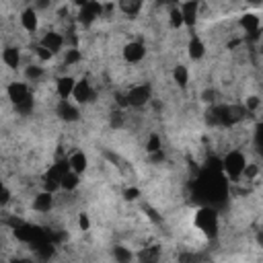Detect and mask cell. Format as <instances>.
I'll return each instance as SVG.
<instances>
[{
  "instance_id": "32",
  "label": "cell",
  "mask_w": 263,
  "mask_h": 263,
  "mask_svg": "<svg viewBox=\"0 0 263 263\" xmlns=\"http://www.w3.org/2000/svg\"><path fill=\"white\" fill-rule=\"evenodd\" d=\"M11 263H31V261L29 259H13Z\"/></svg>"
},
{
  "instance_id": "7",
  "label": "cell",
  "mask_w": 263,
  "mask_h": 263,
  "mask_svg": "<svg viewBox=\"0 0 263 263\" xmlns=\"http://www.w3.org/2000/svg\"><path fill=\"white\" fill-rule=\"evenodd\" d=\"M144 56H146V50H144V46H142L140 41H132V43H127V46L123 48V58L129 64L140 62Z\"/></svg>"
},
{
  "instance_id": "4",
  "label": "cell",
  "mask_w": 263,
  "mask_h": 263,
  "mask_svg": "<svg viewBox=\"0 0 263 263\" xmlns=\"http://www.w3.org/2000/svg\"><path fill=\"white\" fill-rule=\"evenodd\" d=\"M150 95H152V91H150L148 84H138V86H132L127 91L125 99H127V105H132V107H142L150 101Z\"/></svg>"
},
{
  "instance_id": "31",
  "label": "cell",
  "mask_w": 263,
  "mask_h": 263,
  "mask_svg": "<svg viewBox=\"0 0 263 263\" xmlns=\"http://www.w3.org/2000/svg\"><path fill=\"white\" fill-rule=\"evenodd\" d=\"M140 195V191L136 187H132V189H125V200H136V197Z\"/></svg>"
},
{
  "instance_id": "1",
  "label": "cell",
  "mask_w": 263,
  "mask_h": 263,
  "mask_svg": "<svg viewBox=\"0 0 263 263\" xmlns=\"http://www.w3.org/2000/svg\"><path fill=\"white\" fill-rule=\"evenodd\" d=\"M9 99L15 103L17 107V111L19 113H31V109H33V97H31V91H29V86L25 82H11L9 84Z\"/></svg>"
},
{
  "instance_id": "18",
  "label": "cell",
  "mask_w": 263,
  "mask_h": 263,
  "mask_svg": "<svg viewBox=\"0 0 263 263\" xmlns=\"http://www.w3.org/2000/svg\"><path fill=\"white\" fill-rule=\"evenodd\" d=\"M78 183H80V179H78V175L76 173H72V171H68L62 177V181H60V187L62 189H66V191H72V189H76L78 187Z\"/></svg>"
},
{
  "instance_id": "5",
  "label": "cell",
  "mask_w": 263,
  "mask_h": 263,
  "mask_svg": "<svg viewBox=\"0 0 263 263\" xmlns=\"http://www.w3.org/2000/svg\"><path fill=\"white\" fill-rule=\"evenodd\" d=\"M101 13H103V7L99 3H82L80 13H78V21L82 25H91Z\"/></svg>"
},
{
  "instance_id": "10",
  "label": "cell",
  "mask_w": 263,
  "mask_h": 263,
  "mask_svg": "<svg viewBox=\"0 0 263 263\" xmlns=\"http://www.w3.org/2000/svg\"><path fill=\"white\" fill-rule=\"evenodd\" d=\"M179 13L183 17V25L193 27L197 21V3H183L179 5Z\"/></svg>"
},
{
  "instance_id": "9",
  "label": "cell",
  "mask_w": 263,
  "mask_h": 263,
  "mask_svg": "<svg viewBox=\"0 0 263 263\" xmlns=\"http://www.w3.org/2000/svg\"><path fill=\"white\" fill-rule=\"evenodd\" d=\"M74 84H76V80H74L72 76H62V78H58V82H56V93H58V97H60L62 101H68V97H70L72 91H74Z\"/></svg>"
},
{
  "instance_id": "12",
  "label": "cell",
  "mask_w": 263,
  "mask_h": 263,
  "mask_svg": "<svg viewBox=\"0 0 263 263\" xmlns=\"http://www.w3.org/2000/svg\"><path fill=\"white\" fill-rule=\"evenodd\" d=\"M86 165H89V161H86V155H84V152H80V150L68 157V167H70V171L76 173V175L84 173V171H86Z\"/></svg>"
},
{
  "instance_id": "23",
  "label": "cell",
  "mask_w": 263,
  "mask_h": 263,
  "mask_svg": "<svg viewBox=\"0 0 263 263\" xmlns=\"http://www.w3.org/2000/svg\"><path fill=\"white\" fill-rule=\"evenodd\" d=\"M80 60H82V54H80L76 48H70L68 52H66L64 64H66V66H72V64H76V62H80Z\"/></svg>"
},
{
  "instance_id": "3",
  "label": "cell",
  "mask_w": 263,
  "mask_h": 263,
  "mask_svg": "<svg viewBox=\"0 0 263 263\" xmlns=\"http://www.w3.org/2000/svg\"><path fill=\"white\" fill-rule=\"evenodd\" d=\"M195 226L200 228L206 236H214L218 232V216L212 208H202L195 214Z\"/></svg>"
},
{
  "instance_id": "24",
  "label": "cell",
  "mask_w": 263,
  "mask_h": 263,
  "mask_svg": "<svg viewBox=\"0 0 263 263\" xmlns=\"http://www.w3.org/2000/svg\"><path fill=\"white\" fill-rule=\"evenodd\" d=\"M183 25V17H181V13H179V7H175L173 11H171V27L173 29H179Z\"/></svg>"
},
{
  "instance_id": "15",
  "label": "cell",
  "mask_w": 263,
  "mask_h": 263,
  "mask_svg": "<svg viewBox=\"0 0 263 263\" xmlns=\"http://www.w3.org/2000/svg\"><path fill=\"white\" fill-rule=\"evenodd\" d=\"M161 259V249L157 245H150V247H144L140 249L138 253V261L140 263H159Z\"/></svg>"
},
{
  "instance_id": "22",
  "label": "cell",
  "mask_w": 263,
  "mask_h": 263,
  "mask_svg": "<svg viewBox=\"0 0 263 263\" xmlns=\"http://www.w3.org/2000/svg\"><path fill=\"white\" fill-rule=\"evenodd\" d=\"M173 76H175V82H179L181 86L187 84V80H189V72H187L185 66H177V68L173 70Z\"/></svg>"
},
{
  "instance_id": "2",
  "label": "cell",
  "mask_w": 263,
  "mask_h": 263,
  "mask_svg": "<svg viewBox=\"0 0 263 263\" xmlns=\"http://www.w3.org/2000/svg\"><path fill=\"white\" fill-rule=\"evenodd\" d=\"M245 167H247L245 155H243V152H238V150L228 152V155L224 157V161H222V169H224V173L228 175L230 179H238L240 175H243Z\"/></svg>"
},
{
  "instance_id": "19",
  "label": "cell",
  "mask_w": 263,
  "mask_h": 263,
  "mask_svg": "<svg viewBox=\"0 0 263 263\" xmlns=\"http://www.w3.org/2000/svg\"><path fill=\"white\" fill-rule=\"evenodd\" d=\"M3 60H5V64L9 66V68H17L19 62H21V54H19L17 48H7L5 54H3Z\"/></svg>"
},
{
  "instance_id": "14",
  "label": "cell",
  "mask_w": 263,
  "mask_h": 263,
  "mask_svg": "<svg viewBox=\"0 0 263 263\" xmlns=\"http://www.w3.org/2000/svg\"><path fill=\"white\" fill-rule=\"evenodd\" d=\"M240 27H243L247 33H251L253 37L259 35V27H261V21L257 15H245L240 17Z\"/></svg>"
},
{
  "instance_id": "30",
  "label": "cell",
  "mask_w": 263,
  "mask_h": 263,
  "mask_svg": "<svg viewBox=\"0 0 263 263\" xmlns=\"http://www.w3.org/2000/svg\"><path fill=\"white\" fill-rule=\"evenodd\" d=\"M216 97H218V93H216L214 89H210V91H206V93L202 95V99H204L206 103H216Z\"/></svg>"
},
{
  "instance_id": "16",
  "label": "cell",
  "mask_w": 263,
  "mask_h": 263,
  "mask_svg": "<svg viewBox=\"0 0 263 263\" xmlns=\"http://www.w3.org/2000/svg\"><path fill=\"white\" fill-rule=\"evenodd\" d=\"M21 23H23V29L29 31V33H35L37 29V13L33 9H27L23 13V17H21Z\"/></svg>"
},
{
  "instance_id": "13",
  "label": "cell",
  "mask_w": 263,
  "mask_h": 263,
  "mask_svg": "<svg viewBox=\"0 0 263 263\" xmlns=\"http://www.w3.org/2000/svg\"><path fill=\"white\" fill-rule=\"evenodd\" d=\"M58 115L64 121H74V119H78V109L74 105H70L68 101H60L58 103Z\"/></svg>"
},
{
  "instance_id": "29",
  "label": "cell",
  "mask_w": 263,
  "mask_h": 263,
  "mask_svg": "<svg viewBox=\"0 0 263 263\" xmlns=\"http://www.w3.org/2000/svg\"><path fill=\"white\" fill-rule=\"evenodd\" d=\"M78 226H80L82 230H89V226H91L89 216H86V214H80V216H78Z\"/></svg>"
},
{
  "instance_id": "21",
  "label": "cell",
  "mask_w": 263,
  "mask_h": 263,
  "mask_svg": "<svg viewBox=\"0 0 263 263\" xmlns=\"http://www.w3.org/2000/svg\"><path fill=\"white\" fill-rule=\"evenodd\" d=\"M119 9L125 13V15H136L140 9H142V3H138V0H134V3H127V0H123V3H119Z\"/></svg>"
},
{
  "instance_id": "6",
  "label": "cell",
  "mask_w": 263,
  "mask_h": 263,
  "mask_svg": "<svg viewBox=\"0 0 263 263\" xmlns=\"http://www.w3.org/2000/svg\"><path fill=\"white\" fill-rule=\"evenodd\" d=\"M41 48H46L48 52H52L54 56L64 48V37L60 35V33H56V31H50V33H46L43 35V39H41V43H39Z\"/></svg>"
},
{
  "instance_id": "26",
  "label": "cell",
  "mask_w": 263,
  "mask_h": 263,
  "mask_svg": "<svg viewBox=\"0 0 263 263\" xmlns=\"http://www.w3.org/2000/svg\"><path fill=\"white\" fill-rule=\"evenodd\" d=\"M41 74H43V70L39 68V66H29V68L25 70V76L29 80H37V78H41Z\"/></svg>"
},
{
  "instance_id": "25",
  "label": "cell",
  "mask_w": 263,
  "mask_h": 263,
  "mask_svg": "<svg viewBox=\"0 0 263 263\" xmlns=\"http://www.w3.org/2000/svg\"><path fill=\"white\" fill-rule=\"evenodd\" d=\"M146 150H148V152H155V155H157V152H161V138L152 134V136L148 138V142H146Z\"/></svg>"
},
{
  "instance_id": "27",
  "label": "cell",
  "mask_w": 263,
  "mask_h": 263,
  "mask_svg": "<svg viewBox=\"0 0 263 263\" xmlns=\"http://www.w3.org/2000/svg\"><path fill=\"white\" fill-rule=\"evenodd\" d=\"M35 54H37V58H39L41 62H50V60L54 58V54H52V52H48L46 48H41V46H37V48H35Z\"/></svg>"
},
{
  "instance_id": "28",
  "label": "cell",
  "mask_w": 263,
  "mask_h": 263,
  "mask_svg": "<svg viewBox=\"0 0 263 263\" xmlns=\"http://www.w3.org/2000/svg\"><path fill=\"white\" fill-rule=\"evenodd\" d=\"M9 200H11V193H9V189L3 185V181H0V206L9 204Z\"/></svg>"
},
{
  "instance_id": "11",
  "label": "cell",
  "mask_w": 263,
  "mask_h": 263,
  "mask_svg": "<svg viewBox=\"0 0 263 263\" xmlns=\"http://www.w3.org/2000/svg\"><path fill=\"white\" fill-rule=\"evenodd\" d=\"M54 206V195L50 191H41L35 195V200H33V210L35 212H50Z\"/></svg>"
},
{
  "instance_id": "20",
  "label": "cell",
  "mask_w": 263,
  "mask_h": 263,
  "mask_svg": "<svg viewBox=\"0 0 263 263\" xmlns=\"http://www.w3.org/2000/svg\"><path fill=\"white\" fill-rule=\"evenodd\" d=\"M113 257H115V263H132V259H134L132 251L125 249V247H115L113 249Z\"/></svg>"
},
{
  "instance_id": "17",
  "label": "cell",
  "mask_w": 263,
  "mask_h": 263,
  "mask_svg": "<svg viewBox=\"0 0 263 263\" xmlns=\"http://www.w3.org/2000/svg\"><path fill=\"white\" fill-rule=\"evenodd\" d=\"M204 54H206L204 41H202V39H197V37H193V39L189 41V58H191V60H202Z\"/></svg>"
},
{
  "instance_id": "8",
  "label": "cell",
  "mask_w": 263,
  "mask_h": 263,
  "mask_svg": "<svg viewBox=\"0 0 263 263\" xmlns=\"http://www.w3.org/2000/svg\"><path fill=\"white\" fill-rule=\"evenodd\" d=\"M72 97L78 101V103H89L93 99V86L89 80H78L74 84V91H72Z\"/></svg>"
}]
</instances>
